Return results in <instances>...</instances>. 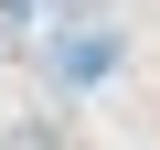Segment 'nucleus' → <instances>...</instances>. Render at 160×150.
<instances>
[{"instance_id": "f03ea898", "label": "nucleus", "mask_w": 160, "mask_h": 150, "mask_svg": "<svg viewBox=\"0 0 160 150\" xmlns=\"http://www.w3.org/2000/svg\"><path fill=\"white\" fill-rule=\"evenodd\" d=\"M0 150H64V129H53V118H32V129H11V139H0Z\"/></svg>"}, {"instance_id": "7ed1b4c3", "label": "nucleus", "mask_w": 160, "mask_h": 150, "mask_svg": "<svg viewBox=\"0 0 160 150\" xmlns=\"http://www.w3.org/2000/svg\"><path fill=\"white\" fill-rule=\"evenodd\" d=\"M64 11H75V0H64Z\"/></svg>"}, {"instance_id": "f257e3e1", "label": "nucleus", "mask_w": 160, "mask_h": 150, "mask_svg": "<svg viewBox=\"0 0 160 150\" xmlns=\"http://www.w3.org/2000/svg\"><path fill=\"white\" fill-rule=\"evenodd\" d=\"M43 54H53V75H64V86H96V75H118V32H107L96 11H64V22L43 32Z\"/></svg>"}]
</instances>
